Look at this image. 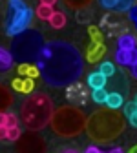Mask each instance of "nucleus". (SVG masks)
Segmentation results:
<instances>
[{"label": "nucleus", "mask_w": 137, "mask_h": 153, "mask_svg": "<svg viewBox=\"0 0 137 153\" xmlns=\"http://www.w3.org/2000/svg\"><path fill=\"white\" fill-rule=\"evenodd\" d=\"M128 153H137V144H135L133 148H130V149H128Z\"/></svg>", "instance_id": "33"}, {"label": "nucleus", "mask_w": 137, "mask_h": 153, "mask_svg": "<svg viewBox=\"0 0 137 153\" xmlns=\"http://www.w3.org/2000/svg\"><path fill=\"white\" fill-rule=\"evenodd\" d=\"M53 100L44 91H35L28 95V99L20 106V122L29 131L44 129L53 117Z\"/></svg>", "instance_id": "3"}, {"label": "nucleus", "mask_w": 137, "mask_h": 153, "mask_svg": "<svg viewBox=\"0 0 137 153\" xmlns=\"http://www.w3.org/2000/svg\"><path fill=\"white\" fill-rule=\"evenodd\" d=\"M48 22H49V26H51V27L61 29V27H64V26H66V15H64L62 11H55Z\"/></svg>", "instance_id": "24"}, {"label": "nucleus", "mask_w": 137, "mask_h": 153, "mask_svg": "<svg viewBox=\"0 0 137 153\" xmlns=\"http://www.w3.org/2000/svg\"><path fill=\"white\" fill-rule=\"evenodd\" d=\"M62 153H77V151H75V149H64Z\"/></svg>", "instance_id": "34"}, {"label": "nucleus", "mask_w": 137, "mask_h": 153, "mask_svg": "<svg viewBox=\"0 0 137 153\" xmlns=\"http://www.w3.org/2000/svg\"><path fill=\"white\" fill-rule=\"evenodd\" d=\"M124 102H126V97L123 93H117V91H108V99H106V108H110V109H119V108H123L124 106Z\"/></svg>", "instance_id": "19"}, {"label": "nucleus", "mask_w": 137, "mask_h": 153, "mask_svg": "<svg viewBox=\"0 0 137 153\" xmlns=\"http://www.w3.org/2000/svg\"><path fill=\"white\" fill-rule=\"evenodd\" d=\"M126 128V119L119 109L99 108L86 120V133L97 144H108L115 140Z\"/></svg>", "instance_id": "2"}, {"label": "nucleus", "mask_w": 137, "mask_h": 153, "mask_svg": "<svg viewBox=\"0 0 137 153\" xmlns=\"http://www.w3.org/2000/svg\"><path fill=\"white\" fill-rule=\"evenodd\" d=\"M123 115H124L126 122H128L132 128H137V102H133V100L124 102V106H123Z\"/></svg>", "instance_id": "15"}, {"label": "nucleus", "mask_w": 137, "mask_h": 153, "mask_svg": "<svg viewBox=\"0 0 137 153\" xmlns=\"http://www.w3.org/2000/svg\"><path fill=\"white\" fill-rule=\"evenodd\" d=\"M15 149L16 153H46L48 151V146H46V140L44 137L40 135L38 131H26L20 135L15 142Z\"/></svg>", "instance_id": "8"}, {"label": "nucleus", "mask_w": 137, "mask_h": 153, "mask_svg": "<svg viewBox=\"0 0 137 153\" xmlns=\"http://www.w3.org/2000/svg\"><path fill=\"white\" fill-rule=\"evenodd\" d=\"M20 126V117L11 111H2L0 113V128H15Z\"/></svg>", "instance_id": "20"}, {"label": "nucleus", "mask_w": 137, "mask_h": 153, "mask_svg": "<svg viewBox=\"0 0 137 153\" xmlns=\"http://www.w3.org/2000/svg\"><path fill=\"white\" fill-rule=\"evenodd\" d=\"M88 33L91 36V42H103V33L99 27H95V26H90L88 27Z\"/></svg>", "instance_id": "27"}, {"label": "nucleus", "mask_w": 137, "mask_h": 153, "mask_svg": "<svg viewBox=\"0 0 137 153\" xmlns=\"http://www.w3.org/2000/svg\"><path fill=\"white\" fill-rule=\"evenodd\" d=\"M104 53H106V46L103 42H91L88 46V51H86V60L95 64L104 56Z\"/></svg>", "instance_id": "12"}, {"label": "nucleus", "mask_w": 137, "mask_h": 153, "mask_svg": "<svg viewBox=\"0 0 137 153\" xmlns=\"http://www.w3.org/2000/svg\"><path fill=\"white\" fill-rule=\"evenodd\" d=\"M106 82H108V79H106V76L99 69L91 71L88 75V79H86V86L90 88V91H93V89H104L106 88Z\"/></svg>", "instance_id": "13"}, {"label": "nucleus", "mask_w": 137, "mask_h": 153, "mask_svg": "<svg viewBox=\"0 0 137 153\" xmlns=\"http://www.w3.org/2000/svg\"><path fill=\"white\" fill-rule=\"evenodd\" d=\"M99 71L106 76V79H112L113 75H117L121 69L117 68V64L115 62H112V60H104V62H101L99 64Z\"/></svg>", "instance_id": "22"}, {"label": "nucleus", "mask_w": 137, "mask_h": 153, "mask_svg": "<svg viewBox=\"0 0 137 153\" xmlns=\"http://www.w3.org/2000/svg\"><path fill=\"white\" fill-rule=\"evenodd\" d=\"M13 64H15V59L11 51L0 46V73H9L13 69Z\"/></svg>", "instance_id": "17"}, {"label": "nucleus", "mask_w": 137, "mask_h": 153, "mask_svg": "<svg viewBox=\"0 0 137 153\" xmlns=\"http://www.w3.org/2000/svg\"><path fill=\"white\" fill-rule=\"evenodd\" d=\"M128 18H130V22L133 24V29L137 31V4H133V6L128 9Z\"/></svg>", "instance_id": "28"}, {"label": "nucleus", "mask_w": 137, "mask_h": 153, "mask_svg": "<svg viewBox=\"0 0 137 153\" xmlns=\"http://www.w3.org/2000/svg\"><path fill=\"white\" fill-rule=\"evenodd\" d=\"M15 99L9 88H6L4 84H0V113L2 111H9V108L13 106Z\"/></svg>", "instance_id": "18"}, {"label": "nucleus", "mask_w": 137, "mask_h": 153, "mask_svg": "<svg viewBox=\"0 0 137 153\" xmlns=\"http://www.w3.org/2000/svg\"><path fill=\"white\" fill-rule=\"evenodd\" d=\"M132 100H133V102H137V93L133 95V99H132Z\"/></svg>", "instance_id": "35"}, {"label": "nucleus", "mask_w": 137, "mask_h": 153, "mask_svg": "<svg viewBox=\"0 0 137 153\" xmlns=\"http://www.w3.org/2000/svg\"><path fill=\"white\" fill-rule=\"evenodd\" d=\"M53 13H55V9L51 6H46V4H38L37 9H35V15L40 18V20H49Z\"/></svg>", "instance_id": "25"}, {"label": "nucleus", "mask_w": 137, "mask_h": 153, "mask_svg": "<svg viewBox=\"0 0 137 153\" xmlns=\"http://www.w3.org/2000/svg\"><path fill=\"white\" fill-rule=\"evenodd\" d=\"M18 75L28 76V79H37L40 71H38L37 64H18Z\"/></svg>", "instance_id": "21"}, {"label": "nucleus", "mask_w": 137, "mask_h": 153, "mask_svg": "<svg viewBox=\"0 0 137 153\" xmlns=\"http://www.w3.org/2000/svg\"><path fill=\"white\" fill-rule=\"evenodd\" d=\"M35 64L44 82L53 88H64L77 82L84 71L81 51L64 40L46 42Z\"/></svg>", "instance_id": "1"}, {"label": "nucleus", "mask_w": 137, "mask_h": 153, "mask_svg": "<svg viewBox=\"0 0 137 153\" xmlns=\"http://www.w3.org/2000/svg\"><path fill=\"white\" fill-rule=\"evenodd\" d=\"M44 36L40 35V31L37 29H28L20 35L13 36L11 42V55L15 62L18 64H35L38 55H40L42 48H44Z\"/></svg>", "instance_id": "5"}, {"label": "nucleus", "mask_w": 137, "mask_h": 153, "mask_svg": "<svg viewBox=\"0 0 137 153\" xmlns=\"http://www.w3.org/2000/svg\"><path fill=\"white\" fill-rule=\"evenodd\" d=\"M22 135L20 126L15 128H0V142H16Z\"/></svg>", "instance_id": "16"}, {"label": "nucleus", "mask_w": 137, "mask_h": 153, "mask_svg": "<svg viewBox=\"0 0 137 153\" xmlns=\"http://www.w3.org/2000/svg\"><path fill=\"white\" fill-rule=\"evenodd\" d=\"M13 89L15 91H20V93H26V95H31L33 93V88H35V79H28V76H18L11 82Z\"/></svg>", "instance_id": "14"}, {"label": "nucleus", "mask_w": 137, "mask_h": 153, "mask_svg": "<svg viewBox=\"0 0 137 153\" xmlns=\"http://www.w3.org/2000/svg\"><path fill=\"white\" fill-rule=\"evenodd\" d=\"M90 88L86 84H82L81 80H77L70 86H66V99L73 104V106H84L90 100Z\"/></svg>", "instance_id": "9"}, {"label": "nucleus", "mask_w": 137, "mask_h": 153, "mask_svg": "<svg viewBox=\"0 0 137 153\" xmlns=\"http://www.w3.org/2000/svg\"><path fill=\"white\" fill-rule=\"evenodd\" d=\"M101 27L104 31H108V35H123V22L121 20H113V13H108L103 16V20H101Z\"/></svg>", "instance_id": "11"}, {"label": "nucleus", "mask_w": 137, "mask_h": 153, "mask_svg": "<svg viewBox=\"0 0 137 153\" xmlns=\"http://www.w3.org/2000/svg\"><path fill=\"white\" fill-rule=\"evenodd\" d=\"M62 2L73 11H82V9H88L93 4V0H62Z\"/></svg>", "instance_id": "23"}, {"label": "nucleus", "mask_w": 137, "mask_h": 153, "mask_svg": "<svg viewBox=\"0 0 137 153\" xmlns=\"http://www.w3.org/2000/svg\"><path fill=\"white\" fill-rule=\"evenodd\" d=\"M35 18L33 7L26 0H7V16L4 31L7 36H16L31 27V22Z\"/></svg>", "instance_id": "6"}, {"label": "nucleus", "mask_w": 137, "mask_h": 153, "mask_svg": "<svg viewBox=\"0 0 137 153\" xmlns=\"http://www.w3.org/2000/svg\"><path fill=\"white\" fill-rule=\"evenodd\" d=\"M84 153H104V151H101L97 146H93V144H91V146H88V148L84 149Z\"/></svg>", "instance_id": "29"}, {"label": "nucleus", "mask_w": 137, "mask_h": 153, "mask_svg": "<svg viewBox=\"0 0 137 153\" xmlns=\"http://www.w3.org/2000/svg\"><path fill=\"white\" fill-rule=\"evenodd\" d=\"M99 4L112 13H124L133 6V0H99Z\"/></svg>", "instance_id": "10"}, {"label": "nucleus", "mask_w": 137, "mask_h": 153, "mask_svg": "<svg viewBox=\"0 0 137 153\" xmlns=\"http://www.w3.org/2000/svg\"><path fill=\"white\" fill-rule=\"evenodd\" d=\"M91 100L95 102V104H106V99H108V89L104 88V89H93L91 91Z\"/></svg>", "instance_id": "26"}, {"label": "nucleus", "mask_w": 137, "mask_h": 153, "mask_svg": "<svg viewBox=\"0 0 137 153\" xmlns=\"http://www.w3.org/2000/svg\"><path fill=\"white\" fill-rule=\"evenodd\" d=\"M106 153H124V149L123 148H119V146H115V148H112L110 151H106Z\"/></svg>", "instance_id": "30"}, {"label": "nucleus", "mask_w": 137, "mask_h": 153, "mask_svg": "<svg viewBox=\"0 0 137 153\" xmlns=\"http://www.w3.org/2000/svg\"><path fill=\"white\" fill-rule=\"evenodd\" d=\"M113 60L121 68H133L137 64V36L133 33H123L117 36V48Z\"/></svg>", "instance_id": "7"}, {"label": "nucleus", "mask_w": 137, "mask_h": 153, "mask_svg": "<svg viewBox=\"0 0 137 153\" xmlns=\"http://www.w3.org/2000/svg\"><path fill=\"white\" fill-rule=\"evenodd\" d=\"M130 73H132V76H133V79H137V64H135L133 68H130Z\"/></svg>", "instance_id": "32"}, {"label": "nucleus", "mask_w": 137, "mask_h": 153, "mask_svg": "<svg viewBox=\"0 0 137 153\" xmlns=\"http://www.w3.org/2000/svg\"><path fill=\"white\" fill-rule=\"evenodd\" d=\"M86 120L88 117L79 106L68 104L53 111L49 126L55 135L62 139H73V137H79L82 131H86Z\"/></svg>", "instance_id": "4"}, {"label": "nucleus", "mask_w": 137, "mask_h": 153, "mask_svg": "<svg viewBox=\"0 0 137 153\" xmlns=\"http://www.w3.org/2000/svg\"><path fill=\"white\" fill-rule=\"evenodd\" d=\"M40 4H46V6H51L53 7L57 4V0H40Z\"/></svg>", "instance_id": "31"}]
</instances>
